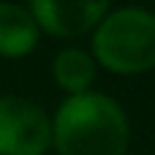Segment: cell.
<instances>
[{"mask_svg":"<svg viewBox=\"0 0 155 155\" xmlns=\"http://www.w3.org/2000/svg\"><path fill=\"white\" fill-rule=\"evenodd\" d=\"M90 54L98 71L139 76L155 71V11L144 5L109 8L90 33Z\"/></svg>","mask_w":155,"mask_h":155,"instance_id":"obj_2","label":"cell"},{"mask_svg":"<svg viewBox=\"0 0 155 155\" xmlns=\"http://www.w3.org/2000/svg\"><path fill=\"white\" fill-rule=\"evenodd\" d=\"M112 5L106 0H33L27 3L41 35L57 41H74L90 35Z\"/></svg>","mask_w":155,"mask_h":155,"instance_id":"obj_4","label":"cell"},{"mask_svg":"<svg viewBox=\"0 0 155 155\" xmlns=\"http://www.w3.org/2000/svg\"><path fill=\"white\" fill-rule=\"evenodd\" d=\"M128 147V112L109 93L63 98L52 112V150L57 155H125Z\"/></svg>","mask_w":155,"mask_h":155,"instance_id":"obj_1","label":"cell"},{"mask_svg":"<svg viewBox=\"0 0 155 155\" xmlns=\"http://www.w3.org/2000/svg\"><path fill=\"white\" fill-rule=\"evenodd\" d=\"M49 71H52V82L65 93V98L95 90L93 84L98 79V65H95L90 49H84V46H76V44L60 46L52 57Z\"/></svg>","mask_w":155,"mask_h":155,"instance_id":"obj_5","label":"cell"},{"mask_svg":"<svg viewBox=\"0 0 155 155\" xmlns=\"http://www.w3.org/2000/svg\"><path fill=\"white\" fill-rule=\"evenodd\" d=\"M52 114L25 95H0V155H46Z\"/></svg>","mask_w":155,"mask_h":155,"instance_id":"obj_3","label":"cell"},{"mask_svg":"<svg viewBox=\"0 0 155 155\" xmlns=\"http://www.w3.org/2000/svg\"><path fill=\"white\" fill-rule=\"evenodd\" d=\"M41 30L22 3H0V57L22 60L38 49Z\"/></svg>","mask_w":155,"mask_h":155,"instance_id":"obj_6","label":"cell"}]
</instances>
